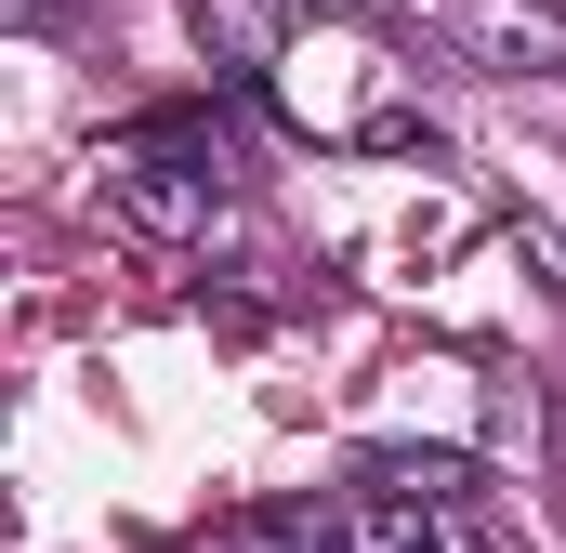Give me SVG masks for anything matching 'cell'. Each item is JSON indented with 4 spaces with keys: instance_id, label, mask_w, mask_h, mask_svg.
<instances>
[{
    "instance_id": "6da1fadb",
    "label": "cell",
    "mask_w": 566,
    "mask_h": 553,
    "mask_svg": "<svg viewBox=\"0 0 566 553\" xmlns=\"http://www.w3.org/2000/svg\"><path fill=\"white\" fill-rule=\"evenodd\" d=\"M382 13H434L461 66L488 80H554L566 66V0H382Z\"/></svg>"
},
{
    "instance_id": "7a4b0ae2",
    "label": "cell",
    "mask_w": 566,
    "mask_h": 553,
    "mask_svg": "<svg viewBox=\"0 0 566 553\" xmlns=\"http://www.w3.org/2000/svg\"><path fill=\"white\" fill-rule=\"evenodd\" d=\"M277 13H290V0H185L198 53H211L224 80H277V66H290V53H277Z\"/></svg>"
},
{
    "instance_id": "3957f363",
    "label": "cell",
    "mask_w": 566,
    "mask_h": 553,
    "mask_svg": "<svg viewBox=\"0 0 566 553\" xmlns=\"http://www.w3.org/2000/svg\"><path fill=\"white\" fill-rule=\"evenodd\" d=\"M211 553H343V514L329 501H251V514H224Z\"/></svg>"
},
{
    "instance_id": "277c9868",
    "label": "cell",
    "mask_w": 566,
    "mask_h": 553,
    "mask_svg": "<svg viewBox=\"0 0 566 553\" xmlns=\"http://www.w3.org/2000/svg\"><path fill=\"white\" fill-rule=\"evenodd\" d=\"M356 488H396V501L461 514V501H474V461H461V448H369V461H356Z\"/></svg>"
},
{
    "instance_id": "5b68a950",
    "label": "cell",
    "mask_w": 566,
    "mask_h": 553,
    "mask_svg": "<svg viewBox=\"0 0 566 553\" xmlns=\"http://www.w3.org/2000/svg\"><path fill=\"white\" fill-rule=\"evenodd\" d=\"M434 528H448V514H434V501H396V488H356V501H343V553H422Z\"/></svg>"
},
{
    "instance_id": "8992f818",
    "label": "cell",
    "mask_w": 566,
    "mask_h": 553,
    "mask_svg": "<svg viewBox=\"0 0 566 553\" xmlns=\"http://www.w3.org/2000/svg\"><path fill=\"white\" fill-rule=\"evenodd\" d=\"M422 553H488V541H474V528H461V514H448V528H434V541Z\"/></svg>"
},
{
    "instance_id": "52a82bcc",
    "label": "cell",
    "mask_w": 566,
    "mask_h": 553,
    "mask_svg": "<svg viewBox=\"0 0 566 553\" xmlns=\"http://www.w3.org/2000/svg\"><path fill=\"white\" fill-rule=\"evenodd\" d=\"M290 13H382V0H290Z\"/></svg>"
}]
</instances>
